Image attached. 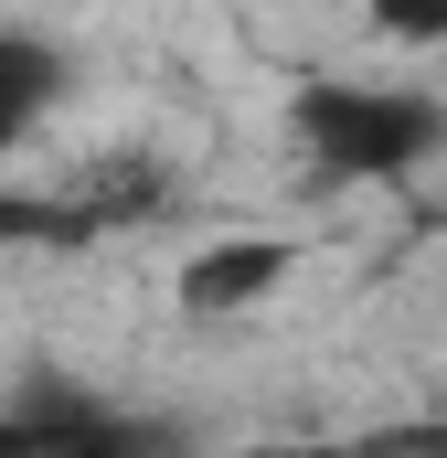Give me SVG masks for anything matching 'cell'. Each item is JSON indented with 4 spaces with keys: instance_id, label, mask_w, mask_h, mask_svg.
Returning a JSON list of instances; mask_svg holds the SVG:
<instances>
[{
    "instance_id": "6da1fadb",
    "label": "cell",
    "mask_w": 447,
    "mask_h": 458,
    "mask_svg": "<svg viewBox=\"0 0 447 458\" xmlns=\"http://www.w3.org/2000/svg\"><path fill=\"white\" fill-rule=\"evenodd\" d=\"M299 149H309V171H331V182H405V171H426L447 149V107L437 97H416V86H362V75H309L299 86Z\"/></svg>"
},
{
    "instance_id": "7a4b0ae2",
    "label": "cell",
    "mask_w": 447,
    "mask_h": 458,
    "mask_svg": "<svg viewBox=\"0 0 447 458\" xmlns=\"http://www.w3.org/2000/svg\"><path fill=\"white\" fill-rule=\"evenodd\" d=\"M171 427H149V416H128V405H97V394H75V384H21V405L0 416V448H160Z\"/></svg>"
},
{
    "instance_id": "277c9868",
    "label": "cell",
    "mask_w": 447,
    "mask_h": 458,
    "mask_svg": "<svg viewBox=\"0 0 447 458\" xmlns=\"http://www.w3.org/2000/svg\"><path fill=\"white\" fill-rule=\"evenodd\" d=\"M64 86H75V64H64L43 32H11V21H0V149L32 139V117H54Z\"/></svg>"
},
{
    "instance_id": "5b68a950",
    "label": "cell",
    "mask_w": 447,
    "mask_h": 458,
    "mask_svg": "<svg viewBox=\"0 0 447 458\" xmlns=\"http://www.w3.org/2000/svg\"><path fill=\"white\" fill-rule=\"evenodd\" d=\"M384 43H447V0H362Z\"/></svg>"
},
{
    "instance_id": "3957f363",
    "label": "cell",
    "mask_w": 447,
    "mask_h": 458,
    "mask_svg": "<svg viewBox=\"0 0 447 458\" xmlns=\"http://www.w3.org/2000/svg\"><path fill=\"white\" fill-rule=\"evenodd\" d=\"M288 267H299L288 234H224V245H203V256L181 267V310H192V320H234V310L277 299Z\"/></svg>"
},
{
    "instance_id": "8992f818",
    "label": "cell",
    "mask_w": 447,
    "mask_h": 458,
    "mask_svg": "<svg viewBox=\"0 0 447 458\" xmlns=\"http://www.w3.org/2000/svg\"><path fill=\"white\" fill-rule=\"evenodd\" d=\"M43 234H75V214H54L32 192H0V245H43Z\"/></svg>"
}]
</instances>
